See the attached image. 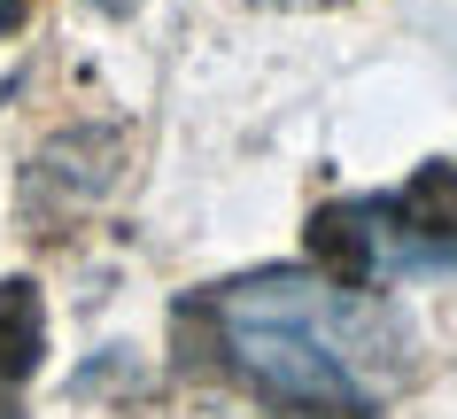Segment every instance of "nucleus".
<instances>
[{"instance_id":"1","label":"nucleus","mask_w":457,"mask_h":419,"mask_svg":"<svg viewBox=\"0 0 457 419\" xmlns=\"http://www.w3.org/2000/svg\"><path fill=\"white\" fill-rule=\"evenodd\" d=\"M217 349L248 389L303 412H372L403 381V326L326 272H256L217 288Z\"/></svg>"},{"instance_id":"2","label":"nucleus","mask_w":457,"mask_h":419,"mask_svg":"<svg viewBox=\"0 0 457 419\" xmlns=\"http://www.w3.org/2000/svg\"><path fill=\"white\" fill-rule=\"evenodd\" d=\"M357 225H334V241H349L357 272L403 280V272H457V172L434 163L387 202L349 210Z\"/></svg>"},{"instance_id":"3","label":"nucleus","mask_w":457,"mask_h":419,"mask_svg":"<svg viewBox=\"0 0 457 419\" xmlns=\"http://www.w3.org/2000/svg\"><path fill=\"white\" fill-rule=\"evenodd\" d=\"M31 357H39V296L24 280L0 288V381H24Z\"/></svg>"},{"instance_id":"4","label":"nucleus","mask_w":457,"mask_h":419,"mask_svg":"<svg viewBox=\"0 0 457 419\" xmlns=\"http://www.w3.org/2000/svg\"><path fill=\"white\" fill-rule=\"evenodd\" d=\"M24 8H31V0H0V31H16V24H24Z\"/></svg>"},{"instance_id":"5","label":"nucleus","mask_w":457,"mask_h":419,"mask_svg":"<svg viewBox=\"0 0 457 419\" xmlns=\"http://www.w3.org/2000/svg\"><path fill=\"white\" fill-rule=\"evenodd\" d=\"M94 8H109V16H132V0H94Z\"/></svg>"}]
</instances>
